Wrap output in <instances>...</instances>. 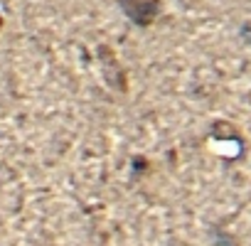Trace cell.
Wrapping results in <instances>:
<instances>
[{
    "label": "cell",
    "instance_id": "3957f363",
    "mask_svg": "<svg viewBox=\"0 0 251 246\" xmlns=\"http://www.w3.org/2000/svg\"><path fill=\"white\" fill-rule=\"evenodd\" d=\"M212 138H214V141H236V143L244 146L239 131L231 126L229 121H214V123H212Z\"/></svg>",
    "mask_w": 251,
    "mask_h": 246
},
{
    "label": "cell",
    "instance_id": "277c9868",
    "mask_svg": "<svg viewBox=\"0 0 251 246\" xmlns=\"http://www.w3.org/2000/svg\"><path fill=\"white\" fill-rule=\"evenodd\" d=\"M146 168H148V160L146 158H141V155L133 158V170H146Z\"/></svg>",
    "mask_w": 251,
    "mask_h": 246
},
{
    "label": "cell",
    "instance_id": "7a4b0ae2",
    "mask_svg": "<svg viewBox=\"0 0 251 246\" xmlns=\"http://www.w3.org/2000/svg\"><path fill=\"white\" fill-rule=\"evenodd\" d=\"M121 13L138 27H151L163 13V0H118Z\"/></svg>",
    "mask_w": 251,
    "mask_h": 246
},
{
    "label": "cell",
    "instance_id": "6da1fadb",
    "mask_svg": "<svg viewBox=\"0 0 251 246\" xmlns=\"http://www.w3.org/2000/svg\"><path fill=\"white\" fill-rule=\"evenodd\" d=\"M96 59H99V67H101V74H103L106 84L113 91H118V94L128 91V76H126V69H123V64L118 62L116 52L108 45H96Z\"/></svg>",
    "mask_w": 251,
    "mask_h": 246
},
{
    "label": "cell",
    "instance_id": "5b68a950",
    "mask_svg": "<svg viewBox=\"0 0 251 246\" xmlns=\"http://www.w3.org/2000/svg\"><path fill=\"white\" fill-rule=\"evenodd\" d=\"M3 23H5V20H3V15H0V30H3Z\"/></svg>",
    "mask_w": 251,
    "mask_h": 246
}]
</instances>
